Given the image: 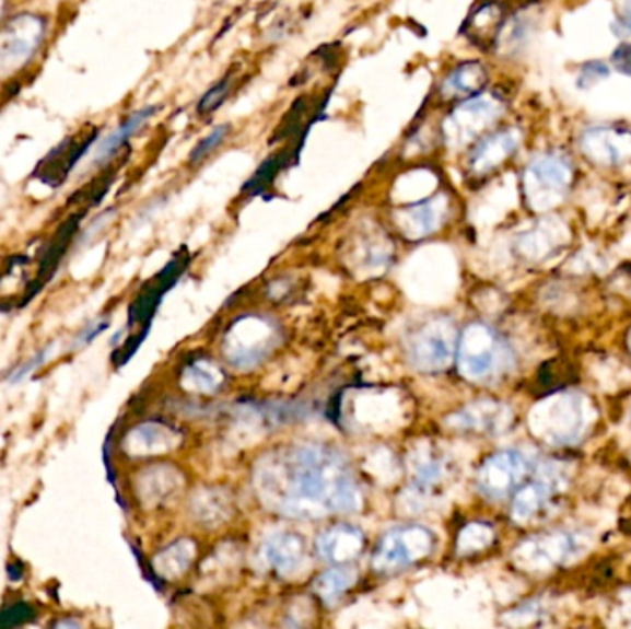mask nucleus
<instances>
[{"label": "nucleus", "mask_w": 631, "mask_h": 629, "mask_svg": "<svg viewBox=\"0 0 631 629\" xmlns=\"http://www.w3.org/2000/svg\"><path fill=\"white\" fill-rule=\"evenodd\" d=\"M448 196L445 193L416 201L396 212V224L402 235L418 241L436 233L448 217Z\"/></svg>", "instance_id": "f8f14e48"}, {"label": "nucleus", "mask_w": 631, "mask_h": 629, "mask_svg": "<svg viewBox=\"0 0 631 629\" xmlns=\"http://www.w3.org/2000/svg\"><path fill=\"white\" fill-rule=\"evenodd\" d=\"M507 107L506 94L499 91H482L469 96L448 113L443 123V139L453 150L472 147L480 137L501 124Z\"/></svg>", "instance_id": "7ed1b4c3"}, {"label": "nucleus", "mask_w": 631, "mask_h": 629, "mask_svg": "<svg viewBox=\"0 0 631 629\" xmlns=\"http://www.w3.org/2000/svg\"><path fill=\"white\" fill-rule=\"evenodd\" d=\"M67 626H69V628H78L80 622H77V620H63V622H56V628H67Z\"/></svg>", "instance_id": "e433bc0d"}, {"label": "nucleus", "mask_w": 631, "mask_h": 629, "mask_svg": "<svg viewBox=\"0 0 631 629\" xmlns=\"http://www.w3.org/2000/svg\"><path fill=\"white\" fill-rule=\"evenodd\" d=\"M184 381L190 389L209 394V392H214L220 384L224 383V375H222V371L217 365L206 362V360H200V362H195V364L189 365L185 370Z\"/></svg>", "instance_id": "bb28decb"}, {"label": "nucleus", "mask_w": 631, "mask_h": 629, "mask_svg": "<svg viewBox=\"0 0 631 629\" xmlns=\"http://www.w3.org/2000/svg\"><path fill=\"white\" fill-rule=\"evenodd\" d=\"M412 467L413 480L418 484L419 489L432 488L434 484L440 482L443 477V462L431 453H416L410 462Z\"/></svg>", "instance_id": "cd10ccee"}, {"label": "nucleus", "mask_w": 631, "mask_h": 629, "mask_svg": "<svg viewBox=\"0 0 631 629\" xmlns=\"http://www.w3.org/2000/svg\"><path fill=\"white\" fill-rule=\"evenodd\" d=\"M155 112H157V107H142V109L126 118L125 123H120V126L115 128L106 139H102L101 144L95 148L96 165L112 161L120 152V148H125L131 137L136 136L137 131L141 130L142 126L154 117Z\"/></svg>", "instance_id": "5701e85b"}, {"label": "nucleus", "mask_w": 631, "mask_h": 629, "mask_svg": "<svg viewBox=\"0 0 631 629\" xmlns=\"http://www.w3.org/2000/svg\"><path fill=\"white\" fill-rule=\"evenodd\" d=\"M609 66L611 71L619 72L620 77L631 78V42L624 39L615 47L614 53L609 56Z\"/></svg>", "instance_id": "72a5a7b5"}, {"label": "nucleus", "mask_w": 631, "mask_h": 629, "mask_svg": "<svg viewBox=\"0 0 631 629\" xmlns=\"http://www.w3.org/2000/svg\"><path fill=\"white\" fill-rule=\"evenodd\" d=\"M4 7H7V0H0V18H2V13H4Z\"/></svg>", "instance_id": "4c0bfd02"}, {"label": "nucleus", "mask_w": 631, "mask_h": 629, "mask_svg": "<svg viewBox=\"0 0 631 629\" xmlns=\"http://www.w3.org/2000/svg\"><path fill=\"white\" fill-rule=\"evenodd\" d=\"M107 327H109V322H107V319H104V322H101V319H98V322H93V324L85 327V329L78 335V346H87V343L95 340L96 336L102 335Z\"/></svg>", "instance_id": "c9c22d12"}, {"label": "nucleus", "mask_w": 631, "mask_h": 629, "mask_svg": "<svg viewBox=\"0 0 631 629\" xmlns=\"http://www.w3.org/2000/svg\"><path fill=\"white\" fill-rule=\"evenodd\" d=\"M458 365L469 381H484L506 370L512 357L495 330L484 324H472L458 341Z\"/></svg>", "instance_id": "39448f33"}, {"label": "nucleus", "mask_w": 631, "mask_h": 629, "mask_svg": "<svg viewBox=\"0 0 631 629\" xmlns=\"http://www.w3.org/2000/svg\"><path fill=\"white\" fill-rule=\"evenodd\" d=\"M490 83V71L482 61L477 59H469L464 61L460 66H456L453 71L448 72L442 83V96L453 101V98H460L466 101L469 96L482 93Z\"/></svg>", "instance_id": "2eb2a0df"}, {"label": "nucleus", "mask_w": 631, "mask_h": 629, "mask_svg": "<svg viewBox=\"0 0 631 629\" xmlns=\"http://www.w3.org/2000/svg\"><path fill=\"white\" fill-rule=\"evenodd\" d=\"M530 473V462L517 451L495 454L480 467L478 486L491 499H504L519 488Z\"/></svg>", "instance_id": "9b49d317"}, {"label": "nucleus", "mask_w": 631, "mask_h": 629, "mask_svg": "<svg viewBox=\"0 0 631 629\" xmlns=\"http://www.w3.org/2000/svg\"><path fill=\"white\" fill-rule=\"evenodd\" d=\"M512 412L510 408L499 403H478L467 406L461 412L451 418V424L477 432H501L510 427Z\"/></svg>", "instance_id": "a211bd4d"}, {"label": "nucleus", "mask_w": 631, "mask_h": 629, "mask_svg": "<svg viewBox=\"0 0 631 629\" xmlns=\"http://www.w3.org/2000/svg\"><path fill=\"white\" fill-rule=\"evenodd\" d=\"M192 554H195V545L187 541H177L176 545L166 548L165 552H161L155 558V572L163 578H176L182 572L187 571L190 561H192Z\"/></svg>", "instance_id": "393cba45"}, {"label": "nucleus", "mask_w": 631, "mask_h": 629, "mask_svg": "<svg viewBox=\"0 0 631 629\" xmlns=\"http://www.w3.org/2000/svg\"><path fill=\"white\" fill-rule=\"evenodd\" d=\"M558 488H560V482L552 470L549 473L544 470L541 477L525 488H521L515 494L514 506H512L515 521L523 523V521L534 517L552 499V494Z\"/></svg>", "instance_id": "aec40b11"}, {"label": "nucleus", "mask_w": 631, "mask_h": 629, "mask_svg": "<svg viewBox=\"0 0 631 629\" xmlns=\"http://www.w3.org/2000/svg\"><path fill=\"white\" fill-rule=\"evenodd\" d=\"M491 529L484 524H471L460 534L458 539V550L461 554L477 552L480 548L488 547L491 541Z\"/></svg>", "instance_id": "c756f323"}, {"label": "nucleus", "mask_w": 631, "mask_h": 629, "mask_svg": "<svg viewBox=\"0 0 631 629\" xmlns=\"http://www.w3.org/2000/svg\"><path fill=\"white\" fill-rule=\"evenodd\" d=\"M579 158L563 148L534 153L521 171V193L534 212L554 211L571 196L579 179Z\"/></svg>", "instance_id": "f03ea898"}, {"label": "nucleus", "mask_w": 631, "mask_h": 629, "mask_svg": "<svg viewBox=\"0 0 631 629\" xmlns=\"http://www.w3.org/2000/svg\"><path fill=\"white\" fill-rule=\"evenodd\" d=\"M611 30H614V36L619 37L620 42H624V39L631 42V0L622 2L617 18L611 23Z\"/></svg>", "instance_id": "f704fd0d"}, {"label": "nucleus", "mask_w": 631, "mask_h": 629, "mask_svg": "<svg viewBox=\"0 0 631 629\" xmlns=\"http://www.w3.org/2000/svg\"><path fill=\"white\" fill-rule=\"evenodd\" d=\"M179 438L174 430L165 424L142 423L126 435V453L131 456H150L163 454L176 447Z\"/></svg>", "instance_id": "6ab92c4d"}, {"label": "nucleus", "mask_w": 631, "mask_h": 629, "mask_svg": "<svg viewBox=\"0 0 631 629\" xmlns=\"http://www.w3.org/2000/svg\"><path fill=\"white\" fill-rule=\"evenodd\" d=\"M278 338V330L262 318H244L225 338V357L236 365L257 364Z\"/></svg>", "instance_id": "9d476101"}, {"label": "nucleus", "mask_w": 631, "mask_h": 629, "mask_svg": "<svg viewBox=\"0 0 631 629\" xmlns=\"http://www.w3.org/2000/svg\"><path fill=\"white\" fill-rule=\"evenodd\" d=\"M231 89H233V77H225L222 82L217 83L214 88L209 89L200 104H198V113L200 115H209V113L217 112L225 98L230 96Z\"/></svg>", "instance_id": "2f4dec72"}, {"label": "nucleus", "mask_w": 631, "mask_h": 629, "mask_svg": "<svg viewBox=\"0 0 631 629\" xmlns=\"http://www.w3.org/2000/svg\"><path fill=\"white\" fill-rule=\"evenodd\" d=\"M95 141V133H87V136L71 137L61 142L58 148H54L52 152L48 153L47 160L43 161L39 166V171L43 172V182L52 179L54 185L63 182Z\"/></svg>", "instance_id": "4468645a"}, {"label": "nucleus", "mask_w": 631, "mask_h": 629, "mask_svg": "<svg viewBox=\"0 0 631 629\" xmlns=\"http://www.w3.org/2000/svg\"><path fill=\"white\" fill-rule=\"evenodd\" d=\"M614 74L611 66L606 59H587L576 71L574 77V85L579 91H591L596 88L598 83L606 82Z\"/></svg>", "instance_id": "c85d7f7f"}, {"label": "nucleus", "mask_w": 631, "mask_h": 629, "mask_svg": "<svg viewBox=\"0 0 631 629\" xmlns=\"http://www.w3.org/2000/svg\"><path fill=\"white\" fill-rule=\"evenodd\" d=\"M456 348V329L451 319H431L410 338L408 359L419 371H442L451 364Z\"/></svg>", "instance_id": "1a4fd4ad"}, {"label": "nucleus", "mask_w": 631, "mask_h": 629, "mask_svg": "<svg viewBox=\"0 0 631 629\" xmlns=\"http://www.w3.org/2000/svg\"><path fill=\"white\" fill-rule=\"evenodd\" d=\"M576 545L579 541L574 537H547L544 541L530 543L528 550L526 552L523 550L521 554V558L530 559V561L545 559V564L560 563L561 559L574 552Z\"/></svg>", "instance_id": "b1692460"}, {"label": "nucleus", "mask_w": 631, "mask_h": 629, "mask_svg": "<svg viewBox=\"0 0 631 629\" xmlns=\"http://www.w3.org/2000/svg\"><path fill=\"white\" fill-rule=\"evenodd\" d=\"M54 346H56V343H52V346H47V348L42 349L39 353L34 354L32 359L26 360V362H23V364H19L17 368H15V370H13L10 375H8V383H23V381L28 378V376L34 375V373H36V371L39 370V368H42L45 362H47L48 357L52 354Z\"/></svg>", "instance_id": "473e14b6"}, {"label": "nucleus", "mask_w": 631, "mask_h": 629, "mask_svg": "<svg viewBox=\"0 0 631 629\" xmlns=\"http://www.w3.org/2000/svg\"><path fill=\"white\" fill-rule=\"evenodd\" d=\"M526 131L519 124L496 126L480 137L467 155V172L475 179H486L491 174L502 171L507 163L515 160L525 144Z\"/></svg>", "instance_id": "0eeeda50"}, {"label": "nucleus", "mask_w": 631, "mask_h": 629, "mask_svg": "<svg viewBox=\"0 0 631 629\" xmlns=\"http://www.w3.org/2000/svg\"><path fill=\"white\" fill-rule=\"evenodd\" d=\"M45 34V19L36 13H19L0 26V82L26 69L39 53Z\"/></svg>", "instance_id": "423d86ee"}, {"label": "nucleus", "mask_w": 631, "mask_h": 629, "mask_svg": "<svg viewBox=\"0 0 631 629\" xmlns=\"http://www.w3.org/2000/svg\"><path fill=\"white\" fill-rule=\"evenodd\" d=\"M549 429H552V440L558 443L571 442L584 427L585 408L582 399L566 395L552 403Z\"/></svg>", "instance_id": "4be33fe9"}, {"label": "nucleus", "mask_w": 631, "mask_h": 629, "mask_svg": "<svg viewBox=\"0 0 631 629\" xmlns=\"http://www.w3.org/2000/svg\"><path fill=\"white\" fill-rule=\"evenodd\" d=\"M566 238H569V230L561 220L554 217L545 218L539 224L519 236L517 247L528 259H541L552 254L561 244H565Z\"/></svg>", "instance_id": "dca6fc26"}, {"label": "nucleus", "mask_w": 631, "mask_h": 629, "mask_svg": "<svg viewBox=\"0 0 631 629\" xmlns=\"http://www.w3.org/2000/svg\"><path fill=\"white\" fill-rule=\"evenodd\" d=\"M539 21H541L539 4L534 2V4L521 7L517 12L504 18L493 45L507 56L523 53L526 45L531 42V37L536 36Z\"/></svg>", "instance_id": "ddd939ff"}, {"label": "nucleus", "mask_w": 631, "mask_h": 629, "mask_svg": "<svg viewBox=\"0 0 631 629\" xmlns=\"http://www.w3.org/2000/svg\"><path fill=\"white\" fill-rule=\"evenodd\" d=\"M434 541V534L423 526L392 529L373 556V569L378 572L401 571L425 559L432 552Z\"/></svg>", "instance_id": "6e6552de"}, {"label": "nucleus", "mask_w": 631, "mask_h": 629, "mask_svg": "<svg viewBox=\"0 0 631 629\" xmlns=\"http://www.w3.org/2000/svg\"><path fill=\"white\" fill-rule=\"evenodd\" d=\"M305 556V543L295 534H276L265 543L262 558L281 574L294 572L302 564Z\"/></svg>", "instance_id": "412c9836"}, {"label": "nucleus", "mask_w": 631, "mask_h": 629, "mask_svg": "<svg viewBox=\"0 0 631 629\" xmlns=\"http://www.w3.org/2000/svg\"><path fill=\"white\" fill-rule=\"evenodd\" d=\"M227 136H230V126H227V124L217 126V128H214L209 136L203 137V139L196 144L195 150L190 152V165H200L201 161L206 160L209 153H213Z\"/></svg>", "instance_id": "7c9ffc66"}, {"label": "nucleus", "mask_w": 631, "mask_h": 629, "mask_svg": "<svg viewBox=\"0 0 631 629\" xmlns=\"http://www.w3.org/2000/svg\"><path fill=\"white\" fill-rule=\"evenodd\" d=\"M364 550V534L353 526H335L318 539V554L329 563L342 564L353 561Z\"/></svg>", "instance_id": "f3484780"}, {"label": "nucleus", "mask_w": 631, "mask_h": 629, "mask_svg": "<svg viewBox=\"0 0 631 629\" xmlns=\"http://www.w3.org/2000/svg\"><path fill=\"white\" fill-rule=\"evenodd\" d=\"M354 572L351 569H332L314 582V591L325 602H337L354 583Z\"/></svg>", "instance_id": "a878e982"}, {"label": "nucleus", "mask_w": 631, "mask_h": 629, "mask_svg": "<svg viewBox=\"0 0 631 629\" xmlns=\"http://www.w3.org/2000/svg\"><path fill=\"white\" fill-rule=\"evenodd\" d=\"M574 155L598 172L630 168L631 124H587L574 137Z\"/></svg>", "instance_id": "20e7f679"}, {"label": "nucleus", "mask_w": 631, "mask_h": 629, "mask_svg": "<svg viewBox=\"0 0 631 629\" xmlns=\"http://www.w3.org/2000/svg\"><path fill=\"white\" fill-rule=\"evenodd\" d=\"M262 499L294 519H319L329 513H353L362 493L346 459L324 445L290 449L259 467Z\"/></svg>", "instance_id": "f257e3e1"}]
</instances>
